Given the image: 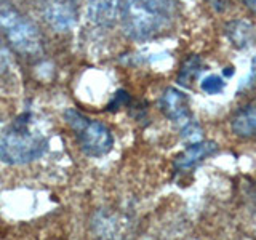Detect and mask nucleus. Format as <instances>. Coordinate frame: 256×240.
Here are the masks:
<instances>
[{
    "mask_svg": "<svg viewBox=\"0 0 256 240\" xmlns=\"http://www.w3.org/2000/svg\"><path fill=\"white\" fill-rule=\"evenodd\" d=\"M176 20L174 0H122L120 22L126 37L136 42L162 36Z\"/></svg>",
    "mask_w": 256,
    "mask_h": 240,
    "instance_id": "f257e3e1",
    "label": "nucleus"
},
{
    "mask_svg": "<svg viewBox=\"0 0 256 240\" xmlns=\"http://www.w3.org/2000/svg\"><path fill=\"white\" fill-rule=\"evenodd\" d=\"M48 150V140L37 128H32V117L24 114L0 134V160L10 165L34 162Z\"/></svg>",
    "mask_w": 256,
    "mask_h": 240,
    "instance_id": "f03ea898",
    "label": "nucleus"
},
{
    "mask_svg": "<svg viewBox=\"0 0 256 240\" xmlns=\"http://www.w3.org/2000/svg\"><path fill=\"white\" fill-rule=\"evenodd\" d=\"M69 126L76 132V138L82 152L88 157H102L114 146V134L110 128L100 120H93L76 109L64 114Z\"/></svg>",
    "mask_w": 256,
    "mask_h": 240,
    "instance_id": "7ed1b4c3",
    "label": "nucleus"
},
{
    "mask_svg": "<svg viewBox=\"0 0 256 240\" xmlns=\"http://www.w3.org/2000/svg\"><path fill=\"white\" fill-rule=\"evenodd\" d=\"M0 30L16 52L32 56L42 50L37 28L8 4H0Z\"/></svg>",
    "mask_w": 256,
    "mask_h": 240,
    "instance_id": "20e7f679",
    "label": "nucleus"
},
{
    "mask_svg": "<svg viewBox=\"0 0 256 240\" xmlns=\"http://www.w3.org/2000/svg\"><path fill=\"white\" fill-rule=\"evenodd\" d=\"M160 109H162V112L172 120V122L180 125L181 130L194 122V120H192L190 109H189L188 96L181 90H178V88H173V86L166 88L162 94V98H160Z\"/></svg>",
    "mask_w": 256,
    "mask_h": 240,
    "instance_id": "39448f33",
    "label": "nucleus"
},
{
    "mask_svg": "<svg viewBox=\"0 0 256 240\" xmlns=\"http://www.w3.org/2000/svg\"><path fill=\"white\" fill-rule=\"evenodd\" d=\"M45 18L56 30L66 32L74 28L77 20L74 0H46Z\"/></svg>",
    "mask_w": 256,
    "mask_h": 240,
    "instance_id": "423d86ee",
    "label": "nucleus"
},
{
    "mask_svg": "<svg viewBox=\"0 0 256 240\" xmlns=\"http://www.w3.org/2000/svg\"><path fill=\"white\" fill-rule=\"evenodd\" d=\"M218 152V144L214 141H197L192 142L189 148L184 149L181 154L174 158V166L176 170H189L194 168L197 164L202 160L212 157L213 154Z\"/></svg>",
    "mask_w": 256,
    "mask_h": 240,
    "instance_id": "0eeeda50",
    "label": "nucleus"
},
{
    "mask_svg": "<svg viewBox=\"0 0 256 240\" xmlns=\"http://www.w3.org/2000/svg\"><path fill=\"white\" fill-rule=\"evenodd\" d=\"M122 0H86V13L94 24L108 26L120 12Z\"/></svg>",
    "mask_w": 256,
    "mask_h": 240,
    "instance_id": "6e6552de",
    "label": "nucleus"
},
{
    "mask_svg": "<svg viewBox=\"0 0 256 240\" xmlns=\"http://www.w3.org/2000/svg\"><path fill=\"white\" fill-rule=\"evenodd\" d=\"M226 36L236 48H248L254 44L256 30L252 22L245 20H232L226 24Z\"/></svg>",
    "mask_w": 256,
    "mask_h": 240,
    "instance_id": "1a4fd4ad",
    "label": "nucleus"
},
{
    "mask_svg": "<svg viewBox=\"0 0 256 240\" xmlns=\"http://www.w3.org/2000/svg\"><path fill=\"white\" fill-rule=\"evenodd\" d=\"M232 132L240 138L256 136V101L246 104L232 118Z\"/></svg>",
    "mask_w": 256,
    "mask_h": 240,
    "instance_id": "9d476101",
    "label": "nucleus"
},
{
    "mask_svg": "<svg viewBox=\"0 0 256 240\" xmlns=\"http://www.w3.org/2000/svg\"><path fill=\"white\" fill-rule=\"evenodd\" d=\"M202 68H204V64H202V60H200L198 56H189L181 66L178 82L182 85H189L192 80L198 76V72L202 70Z\"/></svg>",
    "mask_w": 256,
    "mask_h": 240,
    "instance_id": "9b49d317",
    "label": "nucleus"
},
{
    "mask_svg": "<svg viewBox=\"0 0 256 240\" xmlns=\"http://www.w3.org/2000/svg\"><path fill=\"white\" fill-rule=\"evenodd\" d=\"M224 86H226L224 78L220 76H214V74L206 76L202 82H200V88H202L206 94H218L224 90Z\"/></svg>",
    "mask_w": 256,
    "mask_h": 240,
    "instance_id": "f8f14e48",
    "label": "nucleus"
},
{
    "mask_svg": "<svg viewBox=\"0 0 256 240\" xmlns=\"http://www.w3.org/2000/svg\"><path fill=\"white\" fill-rule=\"evenodd\" d=\"M8 64H10V61H8V56H6V52H5V46L2 44V40H0V76L6 72Z\"/></svg>",
    "mask_w": 256,
    "mask_h": 240,
    "instance_id": "ddd939ff",
    "label": "nucleus"
},
{
    "mask_svg": "<svg viewBox=\"0 0 256 240\" xmlns=\"http://www.w3.org/2000/svg\"><path fill=\"white\" fill-rule=\"evenodd\" d=\"M208 4H210L216 12H222L224 8H226V0H206Z\"/></svg>",
    "mask_w": 256,
    "mask_h": 240,
    "instance_id": "4468645a",
    "label": "nucleus"
},
{
    "mask_svg": "<svg viewBox=\"0 0 256 240\" xmlns=\"http://www.w3.org/2000/svg\"><path fill=\"white\" fill-rule=\"evenodd\" d=\"M240 2H242L248 10H252L256 14V0H240Z\"/></svg>",
    "mask_w": 256,
    "mask_h": 240,
    "instance_id": "2eb2a0df",
    "label": "nucleus"
}]
</instances>
